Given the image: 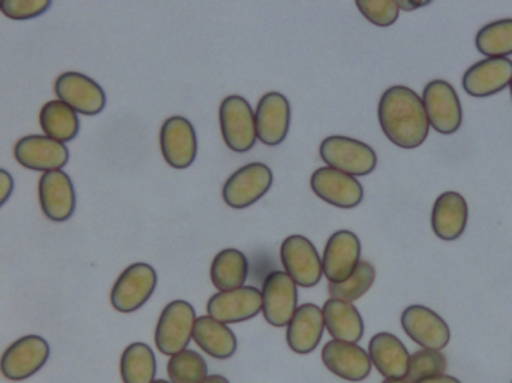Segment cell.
<instances>
[{"label":"cell","mask_w":512,"mask_h":383,"mask_svg":"<svg viewBox=\"0 0 512 383\" xmlns=\"http://www.w3.org/2000/svg\"><path fill=\"white\" fill-rule=\"evenodd\" d=\"M378 119L385 137L400 149H418L429 137L423 101L411 87H388L379 99Z\"/></svg>","instance_id":"cell-1"},{"label":"cell","mask_w":512,"mask_h":383,"mask_svg":"<svg viewBox=\"0 0 512 383\" xmlns=\"http://www.w3.org/2000/svg\"><path fill=\"white\" fill-rule=\"evenodd\" d=\"M319 156L327 167L352 177L369 176L378 165V156L369 144L340 135L325 138L319 146Z\"/></svg>","instance_id":"cell-2"},{"label":"cell","mask_w":512,"mask_h":383,"mask_svg":"<svg viewBox=\"0 0 512 383\" xmlns=\"http://www.w3.org/2000/svg\"><path fill=\"white\" fill-rule=\"evenodd\" d=\"M195 321L194 306L188 301L176 300L167 304L156 325L155 343L159 352L173 357L185 351L194 334Z\"/></svg>","instance_id":"cell-3"},{"label":"cell","mask_w":512,"mask_h":383,"mask_svg":"<svg viewBox=\"0 0 512 383\" xmlns=\"http://www.w3.org/2000/svg\"><path fill=\"white\" fill-rule=\"evenodd\" d=\"M158 274L152 265L135 262L122 271L111 289V306L120 313L137 312L155 292Z\"/></svg>","instance_id":"cell-4"},{"label":"cell","mask_w":512,"mask_h":383,"mask_svg":"<svg viewBox=\"0 0 512 383\" xmlns=\"http://www.w3.org/2000/svg\"><path fill=\"white\" fill-rule=\"evenodd\" d=\"M219 126L228 149L246 153L256 144L255 111L243 96H227L219 107Z\"/></svg>","instance_id":"cell-5"},{"label":"cell","mask_w":512,"mask_h":383,"mask_svg":"<svg viewBox=\"0 0 512 383\" xmlns=\"http://www.w3.org/2000/svg\"><path fill=\"white\" fill-rule=\"evenodd\" d=\"M421 101L429 125L438 134L453 135L459 131L463 123V108L453 84L445 80L430 81L424 87Z\"/></svg>","instance_id":"cell-6"},{"label":"cell","mask_w":512,"mask_h":383,"mask_svg":"<svg viewBox=\"0 0 512 383\" xmlns=\"http://www.w3.org/2000/svg\"><path fill=\"white\" fill-rule=\"evenodd\" d=\"M280 261L285 273L301 288H313L321 282L322 259L315 244L304 235H289L280 246Z\"/></svg>","instance_id":"cell-7"},{"label":"cell","mask_w":512,"mask_h":383,"mask_svg":"<svg viewBox=\"0 0 512 383\" xmlns=\"http://www.w3.org/2000/svg\"><path fill=\"white\" fill-rule=\"evenodd\" d=\"M50 358V345L39 336H24L12 343L0 358V373L9 381L32 378Z\"/></svg>","instance_id":"cell-8"},{"label":"cell","mask_w":512,"mask_h":383,"mask_svg":"<svg viewBox=\"0 0 512 383\" xmlns=\"http://www.w3.org/2000/svg\"><path fill=\"white\" fill-rule=\"evenodd\" d=\"M57 99L77 114L98 116L107 105L104 89L81 72H63L54 83Z\"/></svg>","instance_id":"cell-9"},{"label":"cell","mask_w":512,"mask_h":383,"mask_svg":"<svg viewBox=\"0 0 512 383\" xmlns=\"http://www.w3.org/2000/svg\"><path fill=\"white\" fill-rule=\"evenodd\" d=\"M273 185V173L261 162H252L239 168L222 189L225 204L237 210L251 207L262 198Z\"/></svg>","instance_id":"cell-10"},{"label":"cell","mask_w":512,"mask_h":383,"mask_svg":"<svg viewBox=\"0 0 512 383\" xmlns=\"http://www.w3.org/2000/svg\"><path fill=\"white\" fill-rule=\"evenodd\" d=\"M261 297L265 321L276 328L288 327L298 303L294 280L285 271H273L265 277Z\"/></svg>","instance_id":"cell-11"},{"label":"cell","mask_w":512,"mask_h":383,"mask_svg":"<svg viewBox=\"0 0 512 383\" xmlns=\"http://www.w3.org/2000/svg\"><path fill=\"white\" fill-rule=\"evenodd\" d=\"M406 336L423 349L442 351L451 340V330L445 319L420 304L406 307L400 318Z\"/></svg>","instance_id":"cell-12"},{"label":"cell","mask_w":512,"mask_h":383,"mask_svg":"<svg viewBox=\"0 0 512 383\" xmlns=\"http://www.w3.org/2000/svg\"><path fill=\"white\" fill-rule=\"evenodd\" d=\"M159 143L162 156L171 168L186 170L197 159V132L186 117L173 116L165 120L159 132Z\"/></svg>","instance_id":"cell-13"},{"label":"cell","mask_w":512,"mask_h":383,"mask_svg":"<svg viewBox=\"0 0 512 383\" xmlns=\"http://www.w3.org/2000/svg\"><path fill=\"white\" fill-rule=\"evenodd\" d=\"M14 158L21 167L44 174L62 170L68 164L69 150L45 135H27L15 143Z\"/></svg>","instance_id":"cell-14"},{"label":"cell","mask_w":512,"mask_h":383,"mask_svg":"<svg viewBox=\"0 0 512 383\" xmlns=\"http://www.w3.org/2000/svg\"><path fill=\"white\" fill-rule=\"evenodd\" d=\"M361 243L357 234L340 229L328 238L322 256V271L330 283L348 280L360 264Z\"/></svg>","instance_id":"cell-15"},{"label":"cell","mask_w":512,"mask_h":383,"mask_svg":"<svg viewBox=\"0 0 512 383\" xmlns=\"http://www.w3.org/2000/svg\"><path fill=\"white\" fill-rule=\"evenodd\" d=\"M256 138L265 146H279L291 126V105L285 95L268 92L259 99L255 110Z\"/></svg>","instance_id":"cell-16"},{"label":"cell","mask_w":512,"mask_h":383,"mask_svg":"<svg viewBox=\"0 0 512 383\" xmlns=\"http://www.w3.org/2000/svg\"><path fill=\"white\" fill-rule=\"evenodd\" d=\"M310 188L318 198L334 207H357L364 198L363 185L355 177L330 167L318 168L310 177Z\"/></svg>","instance_id":"cell-17"},{"label":"cell","mask_w":512,"mask_h":383,"mask_svg":"<svg viewBox=\"0 0 512 383\" xmlns=\"http://www.w3.org/2000/svg\"><path fill=\"white\" fill-rule=\"evenodd\" d=\"M262 310L261 292L254 286H243L234 291L218 292L210 297L207 312L210 318L222 324H240L254 319Z\"/></svg>","instance_id":"cell-18"},{"label":"cell","mask_w":512,"mask_h":383,"mask_svg":"<svg viewBox=\"0 0 512 383\" xmlns=\"http://www.w3.org/2000/svg\"><path fill=\"white\" fill-rule=\"evenodd\" d=\"M39 204L42 213L53 222L71 219L77 205L74 183L63 170L44 173L38 185Z\"/></svg>","instance_id":"cell-19"},{"label":"cell","mask_w":512,"mask_h":383,"mask_svg":"<svg viewBox=\"0 0 512 383\" xmlns=\"http://www.w3.org/2000/svg\"><path fill=\"white\" fill-rule=\"evenodd\" d=\"M512 60L487 57L472 65L463 75V89L472 98H490L510 87Z\"/></svg>","instance_id":"cell-20"},{"label":"cell","mask_w":512,"mask_h":383,"mask_svg":"<svg viewBox=\"0 0 512 383\" xmlns=\"http://www.w3.org/2000/svg\"><path fill=\"white\" fill-rule=\"evenodd\" d=\"M322 363L328 372L348 382H361L372 372L369 354L355 343L331 340L322 348Z\"/></svg>","instance_id":"cell-21"},{"label":"cell","mask_w":512,"mask_h":383,"mask_svg":"<svg viewBox=\"0 0 512 383\" xmlns=\"http://www.w3.org/2000/svg\"><path fill=\"white\" fill-rule=\"evenodd\" d=\"M468 220V202L462 193L444 192L433 204L432 229L441 240H459L465 234Z\"/></svg>","instance_id":"cell-22"},{"label":"cell","mask_w":512,"mask_h":383,"mask_svg":"<svg viewBox=\"0 0 512 383\" xmlns=\"http://www.w3.org/2000/svg\"><path fill=\"white\" fill-rule=\"evenodd\" d=\"M325 322L322 309L307 303L297 307L286 327V342L295 354L307 355L321 343Z\"/></svg>","instance_id":"cell-23"},{"label":"cell","mask_w":512,"mask_h":383,"mask_svg":"<svg viewBox=\"0 0 512 383\" xmlns=\"http://www.w3.org/2000/svg\"><path fill=\"white\" fill-rule=\"evenodd\" d=\"M369 358L385 379H402L408 375V349L399 337L378 333L369 342Z\"/></svg>","instance_id":"cell-24"},{"label":"cell","mask_w":512,"mask_h":383,"mask_svg":"<svg viewBox=\"0 0 512 383\" xmlns=\"http://www.w3.org/2000/svg\"><path fill=\"white\" fill-rule=\"evenodd\" d=\"M325 328L333 340L355 343L364 336V321L354 303L331 298L322 307Z\"/></svg>","instance_id":"cell-25"},{"label":"cell","mask_w":512,"mask_h":383,"mask_svg":"<svg viewBox=\"0 0 512 383\" xmlns=\"http://www.w3.org/2000/svg\"><path fill=\"white\" fill-rule=\"evenodd\" d=\"M192 339L198 348L216 360H228L237 351V337L233 330L209 315L197 318Z\"/></svg>","instance_id":"cell-26"},{"label":"cell","mask_w":512,"mask_h":383,"mask_svg":"<svg viewBox=\"0 0 512 383\" xmlns=\"http://www.w3.org/2000/svg\"><path fill=\"white\" fill-rule=\"evenodd\" d=\"M249 276V261L237 249H224L213 259L210 279L219 292L243 288Z\"/></svg>","instance_id":"cell-27"},{"label":"cell","mask_w":512,"mask_h":383,"mask_svg":"<svg viewBox=\"0 0 512 383\" xmlns=\"http://www.w3.org/2000/svg\"><path fill=\"white\" fill-rule=\"evenodd\" d=\"M39 125L45 137L62 144L71 143L80 132L78 114L59 99L48 101L41 108Z\"/></svg>","instance_id":"cell-28"},{"label":"cell","mask_w":512,"mask_h":383,"mask_svg":"<svg viewBox=\"0 0 512 383\" xmlns=\"http://www.w3.org/2000/svg\"><path fill=\"white\" fill-rule=\"evenodd\" d=\"M156 370L155 354L146 343H132L123 351L120 360L123 383H153Z\"/></svg>","instance_id":"cell-29"},{"label":"cell","mask_w":512,"mask_h":383,"mask_svg":"<svg viewBox=\"0 0 512 383\" xmlns=\"http://www.w3.org/2000/svg\"><path fill=\"white\" fill-rule=\"evenodd\" d=\"M477 50L486 57L512 56V18L493 21L478 30L475 36Z\"/></svg>","instance_id":"cell-30"},{"label":"cell","mask_w":512,"mask_h":383,"mask_svg":"<svg viewBox=\"0 0 512 383\" xmlns=\"http://www.w3.org/2000/svg\"><path fill=\"white\" fill-rule=\"evenodd\" d=\"M375 279V267L369 261H360V264L357 265V268H355L354 273H352L348 280L328 285V294L331 295V298H336V300L354 303V301L360 300L364 294L369 292V289L375 283Z\"/></svg>","instance_id":"cell-31"},{"label":"cell","mask_w":512,"mask_h":383,"mask_svg":"<svg viewBox=\"0 0 512 383\" xmlns=\"http://www.w3.org/2000/svg\"><path fill=\"white\" fill-rule=\"evenodd\" d=\"M167 370L171 383H200L209 376L206 360L191 349L173 355Z\"/></svg>","instance_id":"cell-32"},{"label":"cell","mask_w":512,"mask_h":383,"mask_svg":"<svg viewBox=\"0 0 512 383\" xmlns=\"http://www.w3.org/2000/svg\"><path fill=\"white\" fill-rule=\"evenodd\" d=\"M447 358L441 351H430L421 349L409 358L408 375L406 379L412 383L424 381V379L435 378L445 375L447 372Z\"/></svg>","instance_id":"cell-33"},{"label":"cell","mask_w":512,"mask_h":383,"mask_svg":"<svg viewBox=\"0 0 512 383\" xmlns=\"http://www.w3.org/2000/svg\"><path fill=\"white\" fill-rule=\"evenodd\" d=\"M355 5L367 21L378 27L393 26L400 14L396 0H357Z\"/></svg>","instance_id":"cell-34"},{"label":"cell","mask_w":512,"mask_h":383,"mask_svg":"<svg viewBox=\"0 0 512 383\" xmlns=\"http://www.w3.org/2000/svg\"><path fill=\"white\" fill-rule=\"evenodd\" d=\"M51 6V0H2V12L11 20H32L45 14Z\"/></svg>","instance_id":"cell-35"},{"label":"cell","mask_w":512,"mask_h":383,"mask_svg":"<svg viewBox=\"0 0 512 383\" xmlns=\"http://www.w3.org/2000/svg\"><path fill=\"white\" fill-rule=\"evenodd\" d=\"M12 192H14V179L8 171L0 168V207L11 198Z\"/></svg>","instance_id":"cell-36"},{"label":"cell","mask_w":512,"mask_h":383,"mask_svg":"<svg viewBox=\"0 0 512 383\" xmlns=\"http://www.w3.org/2000/svg\"><path fill=\"white\" fill-rule=\"evenodd\" d=\"M397 6L400 11H415V9L423 8V6L430 5V0L427 2H417V0H396Z\"/></svg>","instance_id":"cell-37"},{"label":"cell","mask_w":512,"mask_h":383,"mask_svg":"<svg viewBox=\"0 0 512 383\" xmlns=\"http://www.w3.org/2000/svg\"><path fill=\"white\" fill-rule=\"evenodd\" d=\"M418 383H462L459 379L454 378L450 375L435 376V378L424 379V381Z\"/></svg>","instance_id":"cell-38"},{"label":"cell","mask_w":512,"mask_h":383,"mask_svg":"<svg viewBox=\"0 0 512 383\" xmlns=\"http://www.w3.org/2000/svg\"><path fill=\"white\" fill-rule=\"evenodd\" d=\"M200 383H230V381H228L227 378H224V376L221 375H210L207 376V378Z\"/></svg>","instance_id":"cell-39"},{"label":"cell","mask_w":512,"mask_h":383,"mask_svg":"<svg viewBox=\"0 0 512 383\" xmlns=\"http://www.w3.org/2000/svg\"><path fill=\"white\" fill-rule=\"evenodd\" d=\"M382 383H412L409 382L408 379L402 378V379H385Z\"/></svg>","instance_id":"cell-40"},{"label":"cell","mask_w":512,"mask_h":383,"mask_svg":"<svg viewBox=\"0 0 512 383\" xmlns=\"http://www.w3.org/2000/svg\"><path fill=\"white\" fill-rule=\"evenodd\" d=\"M153 383H171V382H167V381H155Z\"/></svg>","instance_id":"cell-41"},{"label":"cell","mask_w":512,"mask_h":383,"mask_svg":"<svg viewBox=\"0 0 512 383\" xmlns=\"http://www.w3.org/2000/svg\"><path fill=\"white\" fill-rule=\"evenodd\" d=\"M510 89H511V96H512V80H511V83H510Z\"/></svg>","instance_id":"cell-42"},{"label":"cell","mask_w":512,"mask_h":383,"mask_svg":"<svg viewBox=\"0 0 512 383\" xmlns=\"http://www.w3.org/2000/svg\"><path fill=\"white\" fill-rule=\"evenodd\" d=\"M0 8H2V0H0Z\"/></svg>","instance_id":"cell-43"},{"label":"cell","mask_w":512,"mask_h":383,"mask_svg":"<svg viewBox=\"0 0 512 383\" xmlns=\"http://www.w3.org/2000/svg\"><path fill=\"white\" fill-rule=\"evenodd\" d=\"M511 383H512V381H511Z\"/></svg>","instance_id":"cell-44"}]
</instances>
